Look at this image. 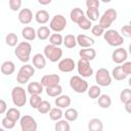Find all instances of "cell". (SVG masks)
<instances>
[{
    "label": "cell",
    "mask_w": 131,
    "mask_h": 131,
    "mask_svg": "<svg viewBox=\"0 0 131 131\" xmlns=\"http://www.w3.org/2000/svg\"><path fill=\"white\" fill-rule=\"evenodd\" d=\"M62 116H63V113H62L61 108H59V107H52L51 111L49 112V118L52 121H56L57 122V121L61 120Z\"/></svg>",
    "instance_id": "35"
},
{
    "label": "cell",
    "mask_w": 131,
    "mask_h": 131,
    "mask_svg": "<svg viewBox=\"0 0 131 131\" xmlns=\"http://www.w3.org/2000/svg\"><path fill=\"white\" fill-rule=\"evenodd\" d=\"M60 82V77L57 74H49V75H44L41 78L40 83L43 85V87L47 88V87H52V86H56L59 85Z\"/></svg>",
    "instance_id": "12"
},
{
    "label": "cell",
    "mask_w": 131,
    "mask_h": 131,
    "mask_svg": "<svg viewBox=\"0 0 131 131\" xmlns=\"http://www.w3.org/2000/svg\"><path fill=\"white\" fill-rule=\"evenodd\" d=\"M71 102H72L71 97H70L69 95H66V94L59 95V96L56 97L55 100H54L55 105H56L57 107H59V108H66V107L70 106V105H71Z\"/></svg>",
    "instance_id": "17"
},
{
    "label": "cell",
    "mask_w": 131,
    "mask_h": 131,
    "mask_svg": "<svg viewBox=\"0 0 131 131\" xmlns=\"http://www.w3.org/2000/svg\"><path fill=\"white\" fill-rule=\"evenodd\" d=\"M128 85H129V86L131 87V77H130V79L128 80Z\"/></svg>",
    "instance_id": "52"
},
{
    "label": "cell",
    "mask_w": 131,
    "mask_h": 131,
    "mask_svg": "<svg viewBox=\"0 0 131 131\" xmlns=\"http://www.w3.org/2000/svg\"><path fill=\"white\" fill-rule=\"evenodd\" d=\"M27 90L31 95H40L43 92V85L40 82H31L28 84Z\"/></svg>",
    "instance_id": "20"
},
{
    "label": "cell",
    "mask_w": 131,
    "mask_h": 131,
    "mask_svg": "<svg viewBox=\"0 0 131 131\" xmlns=\"http://www.w3.org/2000/svg\"><path fill=\"white\" fill-rule=\"evenodd\" d=\"M86 17L88 19H90L91 21H94V20H97L98 18H100V14H99L98 8H87Z\"/></svg>",
    "instance_id": "34"
},
{
    "label": "cell",
    "mask_w": 131,
    "mask_h": 131,
    "mask_svg": "<svg viewBox=\"0 0 131 131\" xmlns=\"http://www.w3.org/2000/svg\"><path fill=\"white\" fill-rule=\"evenodd\" d=\"M77 70H78V74L82 78H89L93 75V69L90 66V61L83 58H80L78 60Z\"/></svg>",
    "instance_id": "10"
},
{
    "label": "cell",
    "mask_w": 131,
    "mask_h": 131,
    "mask_svg": "<svg viewBox=\"0 0 131 131\" xmlns=\"http://www.w3.org/2000/svg\"><path fill=\"white\" fill-rule=\"evenodd\" d=\"M63 116H64V118H66L67 121H69V122H74V121H76V120L78 119L79 114H78V111H77L76 108L69 107V108L64 112Z\"/></svg>",
    "instance_id": "31"
},
{
    "label": "cell",
    "mask_w": 131,
    "mask_h": 131,
    "mask_svg": "<svg viewBox=\"0 0 131 131\" xmlns=\"http://www.w3.org/2000/svg\"><path fill=\"white\" fill-rule=\"evenodd\" d=\"M127 57H128V52L123 47H118L117 49L114 50V52L112 54L113 61L116 62V63H118V64L124 63L126 61Z\"/></svg>",
    "instance_id": "14"
},
{
    "label": "cell",
    "mask_w": 131,
    "mask_h": 131,
    "mask_svg": "<svg viewBox=\"0 0 131 131\" xmlns=\"http://www.w3.org/2000/svg\"><path fill=\"white\" fill-rule=\"evenodd\" d=\"M19 125L21 131H37L38 128L36 120L30 115L23 116L19 120Z\"/></svg>",
    "instance_id": "11"
},
{
    "label": "cell",
    "mask_w": 131,
    "mask_h": 131,
    "mask_svg": "<svg viewBox=\"0 0 131 131\" xmlns=\"http://www.w3.org/2000/svg\"><path fill=\"white\" fill-rule=\"evenodd\" d=\"M86 6H87V8H98L99 7V1L98 0H87Z\"/></svg>",
    "instance_id": "48"
},
{
    "label": "cell",
    "mask_w": 131,
    "mask_h": 131,
    "mask_svg": "<svg viewBox=\"0 0 131 131\" xmlns=\"http://www.w3.org/2000/svg\"><path fill=\"white\" fill-rule=\"evenodd\" d=\"M63 45L67 48H74L77 45V37L72 34L66 35V37L63 38Z\"/></svg>",
    "instance_id": "33"
},
{
    "label": "cell",
    "mask_w": 131,
    "mask_h": 131,
    "mask_svg": "<svg viewBox=\"0 0 131 131\" xmlns=\"http://www.w3.org/2000/svg\"><path fill=\"white\" fill-rule=\"evenodd\" d=\"M122 67V70L124 71V73L128 76V75H131V61H125L123 63Z\"/></svg>",
    "instance_id": "47"
},
{
    "label": "cell",
    "mask_w": 131,
    "mask_h": 131,
    "mask_svg": "<svg viewBox=\"0 0 131 131\" xmlns=\"http://www.w3.org/2000/svg\"><path fill=\"white\" fill-rule=\"evenodd\" d=\"M129 25H130V26H131V19H130V21H129Z\"/></svg>",
    "instance_id": "55"
},
{
    "label": "cell",
    "mask_w": 131,
    "mask_h": 131,
    "mask_svg": "<svg viewBox=\"0 0 131 131\" xmlns=\"http://www.w3.org/2000/svg\"><path fill=\"white\" fill-rule=\"evenodd\" d=\"M51 104H50V102L49 101H47V100H43L41 103H40V105L38 106V108H37V111L40 113V114H49V112L51 111Z\"/></svg>",
    "instance_id": "40"
},
{
    "label": "cell",
    "mask_w": 131,
    "mask_h": 131,
    "mask_svg": "<svg viewBox=\"0 0 131 131\" xmlns=\"http://www.w3.org/2000/svg\"><path fill=\"white\" fill-rule=\"evenodd\" d=\"M120 100L124 104L129 102V101H131V89H129V88L123 89L121 91V93H120Z\"/></svg>",
    "instance_id": "39"
},
{
    "label": "cell",
    "mask_w": 131,
    "mask_h": 131,
    "mask_svg": "<svg viewBox=\"0 0 131 131\" xmlns=\"http://www.w3.org/2000/svg\"><path fill=\"white\" fill-rule=\"evenodd\" d=\"M94 43H95V41L87 35L80 34L77 36V44L81 48H91L94 45Z\"/></svg>",
    "instance_id": "15"
},
{
    "label": "cell",
    "mask_w": 131,
    "mask_h": 131,
    "mask_svg": "<svg viewBox=\"0 0 131 131\" xmlns=\"http://www.w3.org/2000/svg\"><path fill=\"white\" fill-rule=\"evenodd\" d=\"M125 111H126L128 114H131V101L125 103Z\"/></svg>",
    "instance_id": "50"
},
{
    "label": "cell",
    "mask_w": 131,
    "mask_h": 131,
    "mask_svg": "<svg viewBox=\"0 0 131 131\" xmlns=\"http://www.w3.org/2000/svg\"><path fill=\"white\" fill-rule=\"evenodd\" d=\"M35 75V69L33 66L31 64H25V66H21L18 73H17V76H16V81L19 83V84H26L29 82V80Z\"/></svg>",
    "instance_id": "5"
},
{
    "label": "cell",
    "mask_w": 131,
    "mask_h": 131,
    "mask_svg": "<svg viewBox=\"0 0 131 131\" xmlns=\"http://www.w3.org/2000/svg\"><path fill=\"white\" fill-rule=\"evenodd\" d=\"M79 55H80L81 58L90 61V60H93L96 57V51L92 47L91 48H82L79 51Z\"/></svg>",
    "instance_id": "18"
},
{
    "label": "cell",
    "mask_w": 131,
    "mask_h": 131,
    "mask_svg": "<svg viewBox=\"0 0 131 131\" xmlns=\"http://www.w3.org/2000/svg\"><path fill=\"white\" fill-rule=\"evenodd\" d=\"M0 131H5V130H4V128H0Z\"/></svg>",
    "instance_id": "54"
},
{
    "label": "cell",
    "mask_w": 131,
    "mask_h": 131,
    "mask_svg": "<svg viewBox=\"0 0 131 131\" xmlns=\"http://www.w3.org/2000/svg\"><path fill=\"white\" fill-rule=\"evenodd\" d=\"M45 66H46V58L44 54L36 53L33 56V67L38 70H42L45 68Z\"/></svg>",
    "instance_id": "19"
},
{
    "label": "cell",
    "mask_w": 131,
    "mask_h": 131,
    "mask_svg": "<svg viewBox=\"0 0 131 131\" xmlns=\"http://www.w3.org/2000/svg\"><path fill=\"white\" fill-rule=\"evenodd\" d=\"M11 98L15 106H25V104L27 103V92L25 88L20 86L13 87L11 90Z\"/></svg>",
    "instance_id": "3"
},
{
    "label": "cell",
    "mask_w": 131,
    "mask_h": 131,
    "mask_svg": "<svg viewBox=\"0 0 131 131\" xmlns=\"http://www.w3.org/2000/svg\"><path fill=\"white\" fill-rule=\"evenodd\" d=\"M128 49H129V53L131 54V43L129 44V48H128Z\"/></svg>",
    "instance_id": "53"
},
{
    "label": "cell",
    "mask_w": 131,
    "mask_h": 131,
    "mask_svg": "<svg viewBox=\"0 0 131 131\" xmlns=\"http://www.w3.org/2000/svg\"><path fill=\"white\" fill-rule=\"evenodd\" d=\"M78 26H79V28L80 29H82V30H89V29H91L92 28V23H91V20L90 19H88L86 16L85 17H83L80 21H79V24H78Z\"/></svg>",
    "instance_id": "42"
},
{
    "label": "cell",
    "mask_w": 131,
    "mask_h": 131,
    "mask_svg": "<svg viewBox=\"0 0 131 131\" xmlns=\"http://www.w3.org/2000/svg\"><path fill=\"white\" fill-rule=\"evenodd\" d=\"M18 20L20 24L23 25H28L32 21L33 19V12L31 11L30 8H23L19 12H18Z\"/></svg>",
    "instance_id": "16"
},
{
    "label": "cell",
    "mask_w": 131,
    "mask_h": 131,
    "mask_svg": "<svg viewBox=\"0 0 131 131\" xmlns=\"http://www.w3.org/2000/svg\"><path fill=\"white\" fill-rule=\"evenodd\" d=\"M6 110H7V104H6V102H5L4 99H1V100H0V114H4L5 112H7Z\"/></svg>",
    "instance_id": "49"
},
{
    "label": "cell",
    "mask_w": 131,
    "mask_h": 131,
    "mask_svg": "<svg viewBox=\"0 0 131 131\" xmlns=\"http://www.w3.org/2000/svg\"><path fill=\"white\" fill-rule=\"evenodd\" d=\"M5 42L8 46L10 47H13L17 44L18 42V38H17V35L14 34V33H8L5 37Z\"/></svg>",
    "instance_id": "38"
},
{
    "label": "cell",
    "mask_w": 131,
    "mask_h": 131,
    "mask_svg": "<svg viewBox=\"0 0 131 131\" xmlns=\"http://www.w3.org/2000/svg\"><path fill=\"white\" fill-rule=\"evenodd\" d=\"M98 105L101 108H108L112 105V98L107 94H101L98 97Z\"/></svg>",
    "instance_id": "28"
},
{
    "label": "cell",
    "mask_w": 131,
    "mask_h": 131,
    "mask_svg": "<svg viewBox=\"0 0 131 131\" xmlns=\"http://www.w3.org/2000/svg\"><path fill=\"white\" fill-rule=\"evenodd\" d=\"M112 77L115 80H117V81H123V80L126 79L127 75L122 70V67L121 66H118V67H116V68L113 69V71H112Z\"/></svg>",
    "instance_id": "27"
},
{
    "label": "cell",
    "mask_w": 131,
    "mask_h": 131,
    "mask_svg": "<svg viewBox=\"0 0 131 131\" xmlns=\"http://www.w3.org/2000/svg\"><path fill=\"white\" fill-rule=\"evenodd\" d=\"M71 88L77 93H85L88 91V83L81 76H73L70 79Z\"/></svg>",
    "instance_id": "7"
},
{
    "label": "cell",
    "mask_w": 131,
    "mask_h": 131,
    "mask_svg": "<svg viewBox=\"0 0 131 131\" xmlns=\"http://www.w3.org/2000/svg\"><path fill=\"white\" fill-rule=\"evenodd\" d=\"M66 27H67V19L61 14L54 15L49 23V29L55 33H59V32L63 31L66 29Z\"/></svg>",
    "instance_id": "9"
},
{
    "label": "cell",
    "mask_w": 131,
    "mask_h": 131,
    "mask_svg": "<svg viewBox=\"0 0 131 131\" xmlns=\"http://www.w3.org/2000/svg\"><path fill=\"white\" fill-rule=\"evenodd\" d=\"M70 17H71V20H72V21H74V23H76V24H79V21H80L83 17H85V14H84V11H83L81 8L75 7V8H73V9L71 10V12H70Z\"/></svg>",
    "instance_id": "22"
},
{
    "label": "cell",
    "mask_w": 131,
    "mask_h": 131,
    "mask_svg": "<svg viewBox=\"0 0 131 131\" xmlns=\"http://www.w3.org/2000/svg\"><path fill=\"white\" fill-rule=\"evenodd\" d=\"M5 117H7L8 119H10V120H12L13 122L16 123L18 120H20V112L15 107H10V108L7 110Z\"/></svg>",
    "instance_id": "30"
},
{
    "label": "cell",
    "mask_w": 131,
    "mask_h": 131,
    "mask_svg": "<svg viewBox=\"0 0 131 131\" xmlns=\"http://www.w3.org/2000/svg\"><path fill=\"white\" fill-rule=\"evenodd\" d=\"M43 100L41 99V96L40 95H37V94H35V95H31V97H30V100H29V102H30V105L33 107V108H38V106L40 105V103L42 102Z\"/></svg>",
    "instance_id": "41"
},
{
    "label": "cell",
    "mask_w": 131,
    "mask_h": 131,
    "mask_svg": "<svg viewBox=\"0 0 131 131\" xmlns=\"http://www.w3.org/2000/svg\"><path fill=\"white\" fill-rule=\"evenodd\" d=\"M44 56L51 62H56L62 56V49L58 46L48 44L44 47Z\"/></svg>",
    "instance_id": "6"
},
{
    "label": "cell",
    "mask_w": 131,
    "mask_h": 131,
    "mask_svg": "<svg viewBox=\"0 0 131 131\" xmlns=\"http://www.w3.org/2000/svg\"><path fill=\"white\" fill-rule=\"evenodd\" d=\"M95 81L98 84V86L107 87L112 84V76L106 69L100 68L97 70V72L95 74Z\"/></svg>",
    "instance_id": "8"
},
{
    "label": "cell",
    "mask_w": 131,
    "mask_h": 131,
    "mask_svg": "<svg viewBox=\"0 0 131 131\" xmlns=\"http://www.w3.org/2000/svg\"><path fill=\"white\" fill-rule=\"evenodd\" d=\"M1 124H2L3 128H5V129H12V128L15 126V122H13L12 120L8 119L7 117H4V118L2 119Z\"/></svg>",
    "instance_id": "45"
},
{
    "label": "cell",
    "mask_w": 131,
    "mask_h": 131,
    "mask_svg": "<svg viewBox=\"0 0 131 131\" xmlns=\"http://www.w3.org/2000/svg\"><path fill=\"white\" fill-rule=\"evenodd\" d=\"M57 68L62 73H70V72L74 71V69L76 68V63H75L74 59H72L70 57H66V58H62L61 60H59Z\"/></svg>",
    "instance_id": "13"
},
{
    "label": "cell",
    "mask_w": 131,
    "mask_h": 131,
    "mask_svg": "<svg viewBox=\"0 0 131 131\" xmlns=\"http://www.w3.org/2000/svg\"><path fill=\"white\" fill-rule=\"evenodd\" d=\"M88 130L89 131H102L103 130V124L100 119L93 118L88 122Z\"/></svg>",
    "instance_id": "24"
},
{
    "label": "cell",
    "mask_w": 131,
    "mask_h": 131,
    "mask_svg": "<svg viewBox=\"0 0 131 131\" xmlns=\"http://www.w3.org/2000/svg\"><path fill=\"white\" fill-rule=\"evenodd\" d=\"M45 90H46V94L50 97H58L59 95H61V92H62V88L60 85L47 87Z\"/></svg>",
    "instance_id": "29"
},
{
    "label": "cell",
    "mask_w": 131,
    "mask_h": 131,
    "mask_svg": "<svg viewBox=\"0 0 131 131\" xmlns=\"http://www.w3.org/2000/svg\"><path fill=\"white\" fill-rule=\"evenodd\" d=\"M32 52V46L29 42L23 41L16 45V48L14 49L15 56L23 62H28L30 60V55Z\"/></svg>",
    "instance_id": "1"
},
{
    "label": "cell",
    "mask_w": 131,
    "mask_h": 131,
    "mask_svg": "<svg viewBox=\"0 0 131 131\" xmlns=\"http://www.w3.org/2000/svg\"><path fill=\"white\" fill-rule=\"evenodd\" d=\"M35 19L38 24L40 25H44L46 24L48 20H49V13L47 10L45 9H41V10H38L35 14Z\"/></svg>",
    "instance_id": "25"
},
{
    "label": "cell",
    "mask_w": 131,
    "mask_h": 131,
    "mask_svg": "<svg viewBox=\"0 0 131 131\" xmlns=\"http://www.w3.org/2000/svg\"><path fill=\"white\" fill-rule=\"evenodd\" d=\"M38 2H39V4H41V5H47V4H50V3H51V0H47V1L39 0Z\"/></svg>",
    "instance_id": "51"
},
{
    "label": "cell",
    "mask_w": 131,
    "mask_h": 131,
    "mask_svg": "<svg viewBox=\"0 0 131 131\" xmlns=\"http://www.w3.org/2000/svg\"><path fill=\"white\" fill-rule=\"evenodd\" d=\"M54 131H71V126L69 121L67 120H59L54 125Z\"/></svg>",
    "instance_id": "32"
},
{
    "label": "cell",
    "mask_w": 131,
    "mask_h": 131,
    "mask_svg": "<svg viewBox=\"0 0 131 131\" xmlns=\"http://www.w3.org/2000/svg\"><path fill=\"white\" fill-rule=\"evenodd\" d=\"M21 36L28 41H34L37 37V31L32 27H25L21 30Z\"/></svg>",
    "instance_id": "23"
},
{
    "label": "cell",
    "mask_w": 131,
    "mask_h": 131,
    "mask_svg": "<svg viewBox=\"0 0 131 131\" xmlns=\"http://www.w3.org/2000/svg\"><path fill=\"white\" fill-rule=\"evenodd\" d=\"M88 95H89V97L92 98V99L98 98V97L101 95L100 86H98V85H93V86H91V87L88 89Z\"/></svg>",
    "instance_id": "37"
},
{
    "label": "cell",
    "mask_w": 131,
    "mask_h": 131,
    "mask_svg": "<svg viewBox=\"0 0 131 131\" xmlns=\"http://www.w3.org/2000/svg\"><path fill=\"white\" fill-rule=\"evenodd\" d=\"M8 5L12 11H17L21 6V0H9Z\"/></svg>",
    "instance_id": "44"
},
{
    "label": "cell",
    "mask_w": 131,
    "mask_h": 131,
    "mask_svg": "<svg viewBox=\"0 0 131 131\" xmlns=\"http://www.w3.org/2000/svg\"><path fill=\"white\" fill-rule=\"evenodd\" d=\"M103 39L106 41V43L110 46L113 47H120L124 43V38L123 36L118 33L116 30H106L103 34Z\"/></svg>",
    "instance_id": "2"
},
{
    "label": "cell",
    "mask_w": 131,
    "mask_h": 131,
    "mask_svg": "<svg viewBox=\"0 0 131 131\" xmlns=\"http://www.w3.org/2000/svg\"><path fill=\"white\" fill-rule=\"evenodd\" d=\"M14 71H15V66H14V62L11 60H6L1 64V73L5 76L12 75Z\"/></svg>",
    "instance_id": "21"
},
{
    "label": "cell",
    "mask_w": 131,
    "mask_h": 131,
    "mask_svg": "<svg viewBox=\"0 0 131 131\" xmlns=\"http://www.w3.org/2000/svg\"><path fill=\"white\" fill-rule=\"evenodd\" d=\"M117 16H118L117 10L114 8H108L100 16L98 25H100L104 30H108V28L112 26V24L117 19Z\"/></svg>",
    "instance_id": "4"
},
{
    "label": "cell",
    "mask_w": 131,
    "mask_h": 131,
    "mask_svg": "<svg viewBox=\"0 0 131 131\" xmlns=\"http://www.w3.org/2000/svg\"><path fill=\"white\" fill-rule=\"evenodd\" d=\"M121 33L125 37H131V26L130 25L123 26L121 29Z\"/></svg>",
    "instance_id": "46"
},
{
    "label": "cell",
    "mask_w": 131,
    "mask_h": 131,
    "mask_svg": "<svg viewBox=\"0 0 131 131\" xmlns=\"http://www.w3.org/2000/svg\"><path fill=\"white\" fill-rule=\"evenodd\" d=\"M105 32V30L100 26V25H95L91 28V33L93 36L95 37H100L101 35H103Z\"/></svg>",
    "instance_id": "43"
},
{
    "label": "cell",
    "mask_w": 131,
    "mask_h": 131,
    "mask_svg": "<svg viewBox=\"0 0 131 131\" xmlns=\"http://www.w3.org/2000/svg\"><path fill=\"white\" fill-rule=\"evenodd\" d=\"M50 36H51V34H50V29H49L48 27H46V26H42V27H40V28L37 30V37H38L39 40L44 41V40L50 38Z\"/></svg>",
    "instance_id": "26"
},
{
    "label": "cell",
    "mask_w": 131,
    "mask_h": 131,
    "mask_svg": "<svg viewBox=\"0 0 131 131\" xmlns=\"http://www.w3.org/2000/svg\"><path fill=\"white\" fill-rule=\"evenodd\" d=\"M49 42L51 45L59 47L61 44H63V38L59 33H53V34H51V36L49 38Z\"/></svg>",
    "instance_id": "36"
}]
</instances>
